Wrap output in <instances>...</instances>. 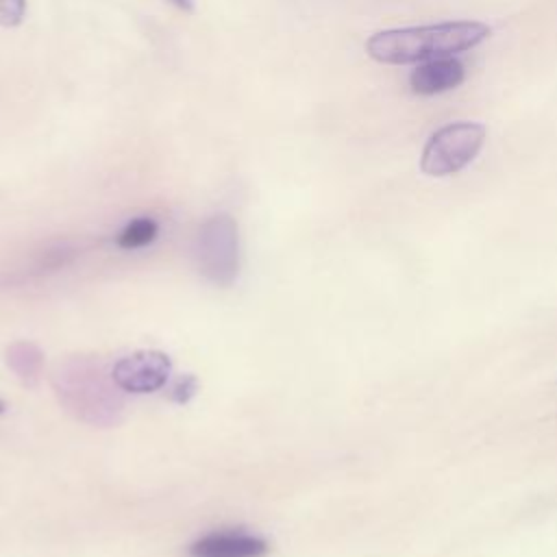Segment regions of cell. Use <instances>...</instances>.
<instances>
[{"label":"cell","instance_id":"6da1fadb","mask_svg":"<svg viewBox=\"0 0 557 557\" xmlns=\"http://www.w3.org/2000/svg\"><path fill=\"white\" fill-rule=\"evenodd\" d=\"M487 35L490 26L472 20L407 26L374 33L366 44V52L376 63L409 65L470 50L476 44H481Z\"/></svg>","mask_w":557,"mask_h":557},{"label":"cell","instance_id":"7a4b0ae2","mask_svg":"<svg viewBox=\"0 0 557 557\" xmlns=\"http://www.w3.org/2000/svg\"><path fill=\"white\" fill-rule=\"evenodd\" d=\"M52 387L59 403L76 420L91 426L117 424L124 411L122 387L98 359L74 355L57 363L52 372Z\"/></svg>","mask_w":557,"mask_h":557},{"label":"cell","instance_id":"3957f363","mask_svg":"<svg viewBox=\"0 0 557 557\" xmlns=\"http://www.w3.org/2000/svg\"><path fill=\"white\" fill-rule=\"evenodd\" d=\"M487 128L479 122H450L437 128L420 159V168L429 176H450L474 161L483 148Z\"/></svg>","mask_w":557,"mask_h":557},{"label":"cell","instance_id":"277c9868","mask_svg":"<svg viewBox=\"0 0 557 557\" xmlns=\"http://www.w3.org/2000/svg\"><path fill=\"white\" fill-rule=\"evenodd\" d=\"M198 270L207 281L220 287H228L237 278L239 270V235L237 222L218 213L209 218L196 237Z\"/></svg>","mask_w":557,"mask_h":557},{"label":"cell","instance_id":"5b68a950","mask_svg":"<svg viewBox=\"0 0 557 557\" xmlns=\"http://www.w3.org/2000/svg\"><path fill=\"white\" fill-rule=\"evenodd\" d=\"M113 379L124 392L148 394L165 385L172 363L170 357L159 350H139L122 357L113 368Z\"/></svg>","mask_w":557,"mask_h":557},{"label":"cell","instance_id":"8992f818","mask_svg":"<svg viewBox=\"0 0 557 557\" xmlns=\"http://www.w3.org/2000/svg\"><path fill=\"white\" fill-rule=\"evenodd\" d=\"M463 81V65L455 57L429 59L418 63L409 74V87L418 96H435L455 89Z\"/></svg>","mask_w":557,"mask_h":557},{"label":"cell","instance_id":"52a82bcc","mask_svg":"<svg viewBox=\"0 0 557 557\" xmlns=\"http://www.w3.org/2000/svg\"><path fill=\"white\" fill-rule=\"evenodd\" d=\"M268 542L250 533H211L189 546L191 557H263Z\"/></svg>","mask_w":557,"mask_h":557},{"label":"cell","instance_id":"ba28073f","mask_svg":"<svg viewBox=\"0 0 557 557\" xmlns=\"http://www.w3.org/2000/svg\"><path fill=\"white\" fill-rule=\"evenodd\" d=\"M4 359H7V366L24 381L37 379V374L41 372V363H44V355L33 342L11 344L4 352Z\"/></svg>","mask_w":557,"mask_h":557},{"label":"cell","instance_id":"9c48e42d","mask_svg":"<svg viewBox=\"0 0 557 557\" xmlns=\"http://www.w3.org/2000/svg\"><path fill=\"white\" fill-rule=\"evenodd\" d=\"M159 233V224L152 218H135L131 220L122 233L117 235V244L120 248H141L146 244H150Z\"/></svg>","mask_w":557,"mask_h":557},{"label":"cell","instance_id":"30bf717a","mask_svg":"<svg viewBox=\"0 0 557 557\" xmlns=\"http://www.w3.org/2000/svg\"><path fill=\"white\" fill-rule=\"evenodd\" d=\"M26 15V0H0V26H20Z\"/></svg>","mask_w":557,"mask_h":557},{"label":"cell","instance_id":"8fae6325","mask_svg":"<svg viewBox=\"0 0 557 557\" xmlns=\"http://www.w3.org/2000/svg\"><path fill=\"white\" fill-rule=\"evenodd\" d=\"M194 389H196V381H194L191 376H187L185 381L181 379V381H178V385L174 387V392H176V394H174V398H176L178 403H185V400L194 394Z\"/></svg>","mask_w":557,"mask_h":557},{"label":"cell","instance_id":"7c38bea8","mask_svg":"<svg viewBox=\"0 0 557 557\" xmlns=\"http://www.w3.org/2000/svg\"><path fill=\"white\" fill-rule=\"evenodd\" d=\"M181 11H194V0H170Z\"/></svg>","mask_w":557,"mask_h":557},{"label":"cell","instance_id":"4fadbf2b","mask_svg":"<svg viewBox=\"0 0 557 557\" xmlns=\"http://www.w3.org/2000/svg\"><path fill=\"white\" fill-rule=\"evenodd\" d=\"M2 411H4V403L0 400V413H2Z\"/></svg>","mask_w":557,"mask_h":557}]
</instances>
